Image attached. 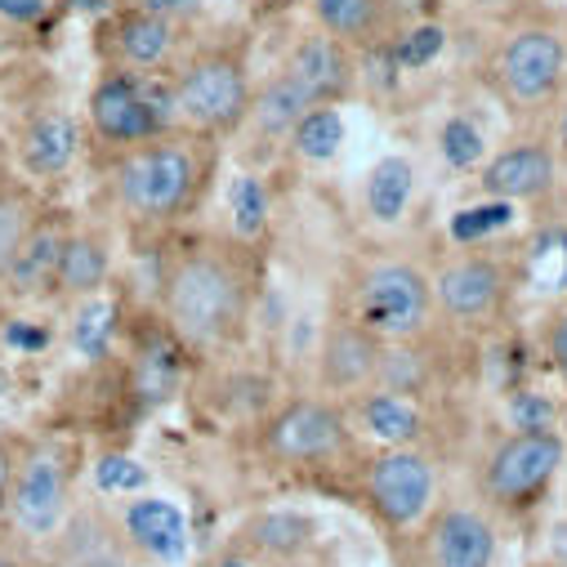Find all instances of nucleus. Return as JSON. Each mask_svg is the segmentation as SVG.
Listing matches in <instances>:
<instances>
[{
	"label": "nucleus",
	"mask_w": 567,
	"mask_h": 567,
	"mask_svg": "<svg viewBox=\"0 0 567 567\" xmlns=\"http://www.w3.org/2000/svg\"><path fill=\"white\" fill-rule=\"evenodd\" d=\"M313 540H318V523L300 509H287V505L250 514L241 523V536H237V545H246L264 563H296L313 549Z\"/></svg>",
	"instance_id": "obj_18"
},
{
	"label": "nucleus",
	"mask_w": 567,
	"mask_h": 567,
	"mask_svg": "<svg viewBox=\"0 0 567 567\" xmlns=\"http://www.w3.org/2000/svg\"><path fill=\"white\" fill-rule=\"evenodd\" d=\"M281 68H291L318 94V103H340L353 90V59L336 37H305Z\"/></svg>",
	"instance_id": "obj_22"
},
{
	"label": "nucleus",
	"mask_w": 567,
	"mask_h": 567,
	"mask_svg": "<svg viewBox=\"0 0 567 567\" xmlns=\"http://www.w3.org/2000/svg\"><path fill=\"white\" fill-rule=\"evenodd\" d=\"M443 41H447V37H443V28L420 23V28H411V32H402V37H398L393 59H398L402 68H424V63H434V59H439Z\"/></svg>",
	"instance_id": "obj_31"
},
{
	"label": "nucleus",
	"mask_w": 567,
	"mask_h": 567,
	"mask_svg": "<svg viewBox=\"0 0 567 567\" xmlns=\"http://www.w3.org/2000/svg\"><path fill=\"white\" fill-rule=\"evenodd\" d=\"M228 202H233V237L250 246V241H255V237L268 228V215H272V202H268L264 179H255V175L233 179Z\"/></svg>",
	"instance_id": "obj_28"
},
{
	"label": "nucleus",
	"mask_w": 567,
	"mask_h": 567,
	"mask_svg": "<svg viewBox=\"0 0 567 567\" xmlns=\"http://www.w3.org/2000/svg\"><path fill=\"white\" fill-rule=\"evenodd\" d=\"M313 107H331V103H318V94L291 72V68H281L255 99H250V125L259 138H291V130L313 112Z\"/></svg>",
	"instance_id": "obj_21"
},
{
	"label": "nucleus",
	"mask_w": 567,
	"mask_h": 567,
	"mask_svg": "<svg viewBox=\"0 0 567 567\" xmlns=\"http://www.w3.org/2000/svg\"><path fill=\"white\" fill-rule=\"evenodd\" d=\"M50 0H0V19H10V23H37L45 14Z\"/></svg>",
	"instance_id": "obj_33"
},
{
	"label": "nucleus",
	"mask_w": 567,
	"mask_h": 567,
	"mask_svg": "<svg viewBox=\"0 0 567 567\" xmlns=\"http://www.w3.org/2000/svg\"><path fill=\"white\" fill-rule=\"evenodd\" d=\"M259 300L255 250L237 237L202 233L162 255L157 309L166 331L193 353H224L241 344Z\"/></svg>",
	"instance_id": "obj_1"
},
{
	"label": "nucleus",
	"mask_w": 567,
	"mask_h": 567,
	"mask_svg": "<svg viewBox=\"0 0 567 567\" xmlns=\"http://www.w3.org/2000/svg\"><path fill=\"white\" fill-rule=\"evenodd\" d=\"M344 411H349L353 434L371 439L375 447H424L430 443V430H434L430 411L420 406V398L384 389V384L362 389L358 398L344 402Z\"/></svg>",
	"instance_id": "obj_14"
},
{
	"label": "nucleus",
	"mask_w": 567,
	"mask_h": 567,
	"mask_svg": "<svg viewBox=\"0 0 567 567\" xmlns=\"http://www.w3.org/2000/svg\"><path fill=\"white\" fill-rule=\"evenodd\" d=\"M81 148V130L68 112H41L19 130V166L32 179H59Z\"/></svg>",
	"instance_id": "obj_19"
},
{
	"label": "nucleus",
	"mask_w": 567,
	"mask_h": 567,
	"mask_svg": "<svg viewBox=\"0 0 567 567\" xmlns=\"http://www.w3.org/2000/svg\"><path fill=\"white\" fill-rule=\"evenodd\" d=\"M483 130L474 125V121H465V116H452L447 125H443V157L456 166V171H465V166H478L483 162Z\"/></svg>",
	"instance_id": "obj_30"
},
{
	"label": "nucleus",
	"mask_w": 567,
	"mask_h": 567,
	"mask_svg": "<svg viewBox=\"0 0 567 567\" xmlns=\"http://www.w3.org/2000/svg\"><path fill=\"white\" fill-rule=\"evenodd\" d=\"M478 184H483L487 197L509 202V206H514V202H540V197H549L554 184H558V157H554V148L536 144V138H518V144L501 148V153L483 166Z\"/></svg>",
	"instance_id": "obj_16"
},
{
	"label": "nucleus",
	"mask_w": 567,
	"mask_h": 567,
	"mask_svg": "<svg viewBox=\"0 0 567 567\" xmlns=\"http://www.w3.org/2000/svg\"><path fill=\"white\" fill-rule=\"evenodd\" d=\"M509 219H514V206L487 197V202L465 206L461 215H452V241H456V246H478V241H487L492 233H501Z\"/></svg>",
	"instance_id": "obj_29"
},
{
	"label": "nucleus",
	"mask_w": 567,
	"mask_h": 567,
	"mask_svg": "<svg viewBox=\"0 0 567 567\" xmlns=\"http://www.w3.org/2000/svg\"><path fill=\"white\" fill-rule=\"evenodd\" d=\"M37 215H41V202L23 179H0V277H6L14 250L23 246Z\"/></svg>",
	"instance_id": "obj_26"
},
{
	"label": "nucleus",
	"mask_w": 567,
	"mask_h": 567,
	"mask_svg": "<svg viewBox=\"0 0 567 567\" xmlns=\"http://www.w3.org/2000/svg\"><path fill=\"white\" fill-rule=\"evenodd\" d=\"M380 358L384 344L349 313H336L318 340V389L336 402H349L380 380Z\"/></svg>",
	"instance_id": "obj_13"
},
{
	"label": "nucleus",
	"mask_w": 567,
	"mask_h": 567,
	"mask_svg": "<svg viewBox=\"0 0 567 567\" xmlns=\"http://www.w3.org/2000/svg\"><path fill=\"white\" fill-rule=\"evenodd\" d=\"M99 483H103V492H130V487H138V483H144V474L134 470V461L107 456V461L99 465Z\"/></svg>",
	"instance_id": "obj_32"
},
{
	"label": "nucleus",
	"mask_w": 567,
	"mask_h": 567,
	"mask_svg": "<svg viewBox=\"0 0 567 567\" xmlns=\"http://www.w3.org/2000/svg\"><path fill=\"white\" fill-rule=\"evenodd\" d=\"M567 72V41L549 23H518L496 50V90L509 112H540Z\"/></svg>",
	"instance_id": "obj_11"
},
{
	"label": "nucleus",
	"mask_w": 567,
	"mask_h": 567,
	"mask_svg": "<svg viewBox=\"0 0 567 567\" xmlns=\"http://www.w3.org/2000/svg\"><path fill=\"white\" fill-rule=\"evenodd\" d=\"M402 540H411L402 554V567H496L501 558V536L487 509L465 505V501H447L434 505L415 532H406Z\"/></svg>",
	"instance_id": "obj_10"
},
{
	"label": "nucleus",
	"mask_w": 567,
	"mask_h": 567,
	"mask_svg": "<svg viewBox=\"0 0 567 567\" xmlns=\"http://www.w3.org/2000/svg\"><path fill=\"white\" fill-rule=\"evenodd\" d=\"M112 50H116V63L121 68L153 72L175 50V23L162 19V14H148V10H130L112 28Z\"/></svg>",
	"instance_id": "obj_23"
},
{
	"label": "nucleus",
	"mask_w": 567,
	"mask_h": 567,
	"mask_svg": "<svg viewBox=\"0 0 567 567\" xmlns=\"http://www.w3.org/2000/svg\"><path fill=\"white\" fill-rule=\"evenodd\" d=\"M6 492H10V456L0 452V527H6Z\"/></svg>",
	"instance_id": "obj_37"
},
{
	"label": "nucleus",
	"mask_w": 567,
	"mask_h": 567,
	"mask_svg": "<svg viewBox=\"0 0 567 567\" xmlns=\"http://www.w3.org/2000/svg\"><path fill=\"white\" fill-rule=\"evenodd\" d=\"M90 130L103 148H130V144H144V138L171 130L166 112L157 107V99L144 90V81L130 76V72H107L94 94H90Z\"/></svg>",
	"instance_id": "obj_12"
},
{
	"label": "nucleus",
	"mask_w": 567,
	"mask_h": 567,
	"mask_svg": "<svg viewBox=\"0 0 567 567\" xmlns=\"http://www.w3.org/2000/svg\"><path fill=\"white\" fill-rule=\"evenodd\" d=\"M72 447L63 439H41L10 461V492H6V527L19 540H50L68 523L72 505Z\"/></svg>",
	"instance_id": "obj_8"
},
{
	"label": "nucleus",
	"mask_w": 567,
	"mask_h": 567,
	"mask_svg": "<svg viewBox=\"0 0 567 567\" xmlns=\"http://www.w3.org/2000/svg\"><path fill=\"white\" fill-rule=\"evenodd\" d=\"M202 6V0H138V10H148V14H162V19H179V14H193Z\"/></svg>",
	"instance_id": "obj_36"
},
{
	"label": "nucleus",
	"mask_w": 567,
	"mask_h": 567,
	"mask_svg": "<svg viewBox=\"0 0 567 567\" xmlns=\"http://www.w3.org/2000/svg\"><path fill=\"white\" fill-rule=\"evenodd\" d=\"M549 358H554V367L567 375V309H558V318L549 322Z\"/></svg>",
	"instance_id": "obj_34"
},
{
	"label": "nucleus",
	"mask_w": 567,
	"mask_h": 567,
	"mask_svg": "<svg viewBox=\"0 0 567 567\" xmlns=\"http://www.w3.org/2000/svg\"><path fill=\"white\" fill-rule=\"evenodd\" d=\"M393 10H415V6H424V0H389Z\"/></svg>",
	"instance_id": "obj_39"
},
{
	"label": "nucleus",
	"mask_w": 567,
	"mask_h": 567,
	"mask_svg": "<svg viewBox=\"0 0 567 567\" xmlns=\"http://www.w3.org/2000/svg\"><path fill=\"white\" fill-rule=\"evenodd\" d=\"M107 272H112V241L99 228H72L54 268V287L50 296L59 300H94L107 287Z\"/></svg>",
	"instance_id": "obj_17"
},
{
	"label": "nucleus",
	"mask_w": 567,
	"mask_h": 567,
	"mask_svg": "<svg viewBox=\"0 0 567 567\" xmlns=\"http://www.w3.org/2000/svg\"><path fill=\"white\" fill-rule=\"evenodd\" d=\"M411 193H415V171L406 157H384L375 162L371 179H367V215L375 224H398L411 206Z\"/></svg>",
	"instance_id": "obj_25"
},
{
	"label": "nucleus",
	"mask_w": 567,
	"mask_h": 567,
	"mask_svg": "<svg viewBox=\"0 0 567 567\" xmlns=\"http://www.w3.org/2000/svg\"><path fill=\"white\" fill-rule=\"evenodd\" d=\"M287 144L296 148L300 162H331V157L340 153V144H344V116H340V107H336V103H331V107H313V112L291 130Z\"/></svg>",
	"instance_id": "obj_27"
},
{
	"label": "nucleus",
	"mask_w": 567,
	"mask_h": 567,
	"mask_svg": "<svg viewBox=\"0 0 567 567\" xmlns=\"http://www.w3.org/2000/svg\"><path fill=\"white\" fill-rule=\"evenodd\" d=\"M558 153L567 157V107L558 112Z\"/></svg>",
	"instance_id": "obj_38"
},
{
	"label": "nucleus",
	"mask_w": 567,
	"mask_h": 567,
	"mask_svg": "<svg viewBox=\"0 0 567 567\" xmlns=\"http://www.w3.org/2000/svg\"><path fill=\"white\" fill-rule=\"evenodd\" d=\"M313 19L340 45H371L389 28L393 6L389 0H313Z\"/></svg>",
	"instance_id": "obj_24"
},
{
	"label": "nucleus",
	"mask_w": 567,
	"mask_h": 567,
	"mask_svg": "<svg viewBox=\"0 0 567 567\" xmlns=\"http://www.w3.org/2000/svg\"><path fill=\"white\" fill-rule=\"evenodd\" d=\"M72 233V219L63 210H45L37 215V224L28 228L23 246L14 250L6 277H0V291L10 300H37V296H50L54 287V268H59V255H63V241Z\"/></svg>",
	"instance_id": "obj_15"
},
{
	"label": "nucleus",
	"mask_w": 567,
	"mask_h": 567,
	"mask_svg": "<svg viewBox=\"0 0 567 567\" xmlns=\"http://www.w3.org/2000/svg\"><path fill=\"white\" fill-rule=\"evenodd\" d=\"M215 179V138L188 130H162L144 144L116 148L107 171L112 206L125 224L144 233H166L188 219Z\"/></svg>",
	"instance_id": "obj_2"
},
{
	"label": "nucleus",
	"mask_w": 567,
	"mask_h": 567,
	"mask_svg": "<svg viewBox=\"0 0 567 567\" xmlns=\"http://www.w3.org/2000/svg\"><path fill=\"white\" fill-rule=\"evenodd\" d=\"M121 536L144 549L153 558H184V545H188V523L179 514V505L162 501V496H134L125 509H121Z\"/></svg>",
	"instance_id": "obj_20"
},
{
	"label": "nucleus",
	"mask_w": 567,
	"mask_h": 567,
	"mask_svg": "<svg viewBox=\"0 0 567 567\" xmlns=\"http://www.w3.org/2000/svg\"><path fill=\"white\" fill-rule=\"evenodd\" d=\"M514 272L501 255L465 246L434 272V309L461 331H487L509 313Z\"/></svg>",
	"instance_id": "obj_9"
},
{
	"label": "nucleus",
	"mask_w": 567,
	"mask_h": 567,
	"mask_svg": "<svg viewBox=\"0 0 567 567\" xmlns=\"http://www.w3.org/2000/svg\"><path fill=\"white\" fill-rule=\"evenodd\" d=\"M563 461H567V439L554 424L549 430H509L483 452L474 470V487L487 509L523 514L549 492Z\"/></svg>",
	"instance_id": "obj_7"
},
{
	"label": "nucleus",
	"mask_w": 567,
	"mask_h": 567,
	"mask_svg": "<svg viewBox=\"0 0 567 567\" xmlns=\"http://www.w3.org/2000/svg\"><path fill=\"white\" fill-rule=\"evenodd\" d=\"M474 6H505V0H474Z\"/></svg>",
	"instance_id": "obj_40"
},
{
	"label": "nucleus",
	"mask_w": 567,
	"mask_h": 567,
	"mask_svg": "<svg viewBox=\"0 0 567 567\" xmlns=\"http://www.w3.org/2000/svg\"><path fill=\"white\" fill-rule=\"evenodd\" d=\"M255 452L272 470H327L358 452V434L344 402L327 393H300L259 420Z\"/></svg>",
	"instance_id": "obj_4"
},
{
	"label": "nucleus",
	"mask_w": 567,
	"mask_h": 567,
	"mask_svg": "<svg viewBox=\"0 0 567 567\" xmlns=\"http://www.w3.org/2000/svg\"><path fill=\"white\" fill-rule=\"evenodd\" d=\"M259 563H264V558H255V554H250L246 545H237V540L224 545L215 558H206V567H259Z\"/></svg>",
	"instance_id": "obj_35"
},
{
	"label": "nucleus",
	"mask_w": 567,
	"mask_h": 567,
	"mask_svg": "<svg viewBox=\"0 0 567 567\" xmlns=\"http://www.w3.org/2000/svg\"><path fill=\"white\" fill-rule=\"evenodd\" d=\"M344 313L380 344H406L434 331V277L411 259H367L349 272Z\"/></svg>",
	"instance_id": "obj_3"
},
{
	"label": "nucleus",
	"mask_w": 567,
	"mask_h": 567,
	"mask_svg": "<svg viewBox=\"0 0 567 567\" xmlns=\"http://www.w3.org/2000/svg\"><path fill=\"white\" fill-rule=\"evenodd\" d=\"M0 567H10V563H6V558H0Z\"/></svg>",
	"instance_id": "obj_41"
},
{
	"label": "nucleus",
	"mask_w": 567,
	"mask_h": 567,
	"mask_svg": "<svg viewBox=\"0 0 567 567\" xmlns=\"http://www.w3.org/2000/svg\"><path fill=\"white\" fill-rule=\"evenodd\" d=\"M250 99H255V90H250L246 59L237 50H206L175 76L166 107H171L175 130L224 138L246 125Z\"/></svg>",
	"instance_id": "obj_5"
},
{
	"label": "nucleus",
	"mask_w": 567,
	"mask_h": 567,
	"mask_svg": "<svg viewBox=\"0 0 567 567\" xmlns=\"http://www.w3.org/2000/svg\"><path fill=\"white\" fill-rule=\"evenodd\" d=\"M358 496L389 540L415 532L439 505V465L430 447H375L358 461Z\"/></svg>",
	"instance_id": "obj_6"
}]
</instances>
